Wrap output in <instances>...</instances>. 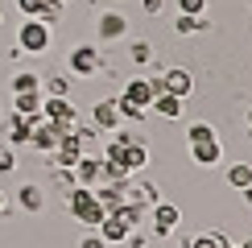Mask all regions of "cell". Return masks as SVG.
Returning a JSON list of instances; mask_svg holds the SVG:
<instances>
[{"mask_svg": "<svg viewBox=\"0 0 252 248\" xmlns=\"http://www.w3.org/2000/svg\"><path fill=\"white\" fill-rule=\"evenodd\" d=\"M66 211L75 215L87 232H91V227H99V219H103V203L95 199L91 186H75V190H66Z\"/></svg>", "mask_w": 252, "mask_h": 248, "instance_id": "cell-1", "label": "cell"}, {"mask_svg": "<svg viewBox=\"0 0 252 248\" xmlns=\"http://www.w3.org/2000/svg\"><path fill=\"white\" fill-rule=\"evenodd\" d=\"M136 227H141V223H136V215L120 203V207H112V211H103V219H99L95 232H99L108 244H124V240H128V236L136 232Z\"/></svg>", "mask_w": 252, "mask_h": 248, "instance_id": "cell-2", "label": "cell"}, {"mask_svg": "<svg viewBox=\"0 0 252 248\" xmlns=\"http://www.w3.org/2000/svg\"><path fill=\"white\" fill-rule=\"evenodd\" d=\"M50 46H54V29L50 25H41L37 17L21 21V29H17V50L21 54H46Z\"/></svg>", "mask_w": 252, "mask_h": 248, "instance_id": "cell-3", "label": "cell"}, {"mask_svg": "<svg viewBox=\"0 0 252 248\" xmlns=\"http://www.w3.org/2000/svg\"><path fill=\"white\" fill-rule=\"evenodd\" d=\"M41 120L58 124V132H75L79 128V112L66 95H41Z\"/></svg>", "mask_w": 252, "mask_h": 248, "instance_id": "cell-4", "label": "cell"}, {"mask_svg": "<svg viewBox=\"0 0 252 248\" xmlns=\"http://www.w3.org/2000/svg\"><path fill=\"white\" fill-rule=\"evenodd\" d=\"M66 70H70L75 79H95L99 70H103L99 46H87V41H83V46H75V50H70V58H66Z\"/></svg>", "mask_w": 252, "mask_h": 248, "instance_id": "cell-5", "label": "cell"}, {"mask_svg": "<svg viewBox=\"0 0 252 248\" xmlns=\"http://www.w3.org/2000/svg\"><path fill=\"white\" fill-rule=\"evenodd\" d=\"M149 232L157 236V240H170V236L178 232V223H182V211H178V207L174 203H161V199H157L153 207H149Z\"/></svg>", "mask_w": 252, "mask_h": 248, "instance_id": "cell-6", "label": "cell"}, {"mask_svg": "<svg viewBox=\"0 0 252 248\" xmlns=\"http://www.w3.org/2000/svg\"><path fill=\"white\" fill-rule=\"evenodd\" d=\"M33 124L37 116H21V112H8L4 116V145H29V137H33Z\"/></svg>", "mask_w": 252, "mask_h": 248, "instance_id": "cell-7", "label": "cell"}, {"mask_svg": "<svg viewBox=\"0 0 252 248\" xmlns=\"http://www.w3.org/2000/svg\"><path fill=\"white\" fill-rule=\"evenodd\" d=\"M83 153H87V149H83V141L75 137V132H62V137H58V145H54V153H50V157H54L50 165H62V170H75V161L83 157Z\"/></svg>", "mask_w": 252, "mask_h": 248, "instance_id": "cell-8", "label": "cell"}, {"mask_svg": "<svg viewBox=\"0 0 252 248\" xmlns=\"http://www.w3.org/2000/svg\"><path fill=\"white\" fill-rule=\"evenodd\" d=\"M161 83H165V91L178 99H190L194 95V75L186 66H170V70H161Z\"/></svg>", "mask_w": 252, "mask_h": 248, "instance_id": "cell-9", "label": "cell"}, {"mask_svg": "<svg viewBox=\"0 0 252 248\" xmlns=\"http://www.w3.org/2000/svg\"><path fill=\"white\" fill-rule=\"evenodd\" d=\"M75 182L79 186H99L103 182V161H99V153H83V157L75 161Z\"/></svg>", "mask_w": 252, "mask_h": 248, "instance_id": "cell-10", "label": "cell"}, {"mask_svg": "<svg viewBox=\"0 0 252 248\" xmlns=\"http://www.w3.org/2000/svg\"><path fill=\"white\" fill-rule=\"evenodd\" d=\"M91 124H95V128L99 132H116L120 128V108H116V95H112V99H99L95 103V108H91Z\"/></svg>", "mask_w": 252, "mask_h": 248, "instance_id": "cell-11", "label": "cell"}, {"mask_svg": "<svg viewBox=\"0 0 252 248\" xmlns=\"http://www.w3.org/2000/svg\"><path fill=\"white\" fill-rule=\"evenodd\" d=\"M95 33H99V41H120L128 33V17H124L120 8H112V13H103L95 21Z\"/></svg>", "mask_w": 252, "mask_h": 248, "instance_id": "cell-12", "label": "cell"}, {"mask_svg": "<svg viewBox=\"0 0 252 248\" xmlns=\"http://www.w3.org/2000/svg\"><path fill=\"white\" fill-rule=\"evenodd\" d=\"M17 207L25 215H41V211H46V190H41V182H25V186H21V190H17Z\"/></svg>", "mask_w": 252, "mask_h": 248, "instance_id": "cell-13", "label": "cell"}, {"mask_svg": "<svg viewBox=\"0 0 252 248\" xmlns=\"http://www.w3.org/2000/svg\"><path fill=\"white\" fill-rule=\"evenodd\" d=\"M190 161H194V165H203V170H207V165H219V161H223V141L211 137V141L190 145Z\"/></svg>", "mask_w": 252, "mask_h": 248, "instance_id": "cell-14", "label": "cell"}, {"mask_svg": "<svg viewBox=\"0 0 252 248\" xmlns=\"http://www.w3.org/2000/svg\"><path fill=\"white\" fill-rule=\"evenodd\" d=\"M58 124H50V120H41L37 116V124H33V137H29V145H33L37 153H54V145H58Z\"/></svg>", "mask_w": 252, "mask_h": 248, "instance_id": "cell-15", "label": "cell"}, {"mask_svg": "<svg viewBox=\"0 0 252 248\" xmlns=\"http://www.w3.org/2000/svg\"><path fill=\"white\" fill-rule=\"evenodd\" d=\"M120 99H128V103H136V108L149 112V108H153V87H149V79H128Z\"/></svg>", "mask_w": 252, "mask_h": 248, "instance_id": "cell-16", "label": "cell"}, {"mask_svg": "<svg viewBox=\"0 0 252 248\" xmlns=\"http://www.w3.org/2000/svg\"><path fill=\"white\" fill-rule=\"evenodd\" d=\"M120 165H124L128 178H132V174H141L145 165H149V145H145V141H141V145H124V161H120Z\"/></svg>", "mask_w": 252, "mask_h": 248, "instance_id": "cell-17", "label": "cell"}, {"mask_svg": "<svg viewBox=\"0 0 252 248\" xmlns=\"http://www.w3.org/2000/svg\"><path fill=\"white\" fill-rule=\"evenodd\" d=\"M124 186H128V178L124 182H99V186H91V190H95V199L103 203V211H112V207L124 203Z\"/></svg>", "mask_w": 252, "mask_h": 248, "instance_id": "cell-18", "label": "cell"}, {"mask_svg": "<svg viewBox=\"0 0 252 248\" xmlns=\"http://www.w3.org/2000/svg\"><path fill=\"white\" fill-rule=\"evenodd\" d=\"M149 112H157L161 120H178V116L186 112V99H178V95H170V91H161V95L153 99V108H149Z\"/></svg>", "mask_w": 252, "mask_h": 248, "instance_id": "cell-19", "label": "cell"}, {"mask_svg": "<svg viewBox=\"0 0 252 248\" xmlns=\"http://www.w3.org/2000/svg\"><path fill=\"white\" fill-rule=\"evenodd\" d=\"M13 112H21V116H41V91H13Z\"/></svg>", "mask_w": 252, "mask_h": 248, "instance_id": "cell-20", "label": "cell"}, {"mask_svg": "<svg viewBox=\"0 0 252 248\" xmlns=\"http://www.w3.org/2000/svg\"><path fill=\"white\" fill-rule=\"evenodd\" d=\"M62 17H66V0H46V4H41V13H37V21L41 25H62Z\"/></svg>", "mask_w": 252, "mask_h": 248, "instance_id": "cell-21", "label": "cell"}, {"mask_svg": "<svg viewBox=\"0 0 252 248\" xmlns=\"http://www.w3.org/2000/svg\"><path fill=\"white\" fill-rule=\"evenodd\" d=\"M198 29H207V17H190V13L174 17V33L178 37H190V33H198Z\"/></svg>", "mask_w": 252, "mask_h": 248, "instance_id": "cell-22", "label": "cell"}, {"mask_svg": "<svg viewBox=\"0 0 252 248\" xmlns=\"http://www.w3.org/2000/svg\"><path fill=\"white\" fill-rule=\"evenodd\" d=\"M128 62H136V66H153V62H157L153 41H132V46H128Z\"/></svg>", "mask_w": 252, "mask_h": 248, "instance_id": "cell-23", "label": "cell"}, {"mask_svg": "<svg viewBox=\"0 0 252 248\" xmlns=\"http://www.w3.org/2000/svg\"><path fill=\"white\" fill-rule=\"evenodd\" d=\"M248 182H252V161H236V165H227V186H232V190H244Z\"/></svg>", "mask_w": 252, "mask_h": 248, "instance_id": "cell-24", "label": "cell"}, {"mask_svg": "<svg viewBox=\"0 0 252 248\" xmlns=\"http://www.w3.org/2000/svg\"><path fill=\"white\" fill-rule=\"evenodd\" d=\"M41 95H70V75H50V79H41Z\"/></svg>", "mask_w": 252, "mask_h": 248, "instance_id": "cell-25", "label": "cell"}, {"mask_svg": "<svg viewBox=\"0 0 252 248\" xmlns=\"http://www.w3.org/2000/svg\"><path fill=\"white\" fill-rule=\"evenodd\" d=\"M211 137H219V132L211 128L207 120H194L190 128H186V145H198V141H211Z\"/></svg>", "mask_w": 252, "mask_h": 248, "instance_id": "cell-26", "label": "cell"}, {"mask_svg": "<svg viewBox=\"0 0 252 248\" xmlns=\"http://www.w3.org/2000/svg\"><path fill=\"white\" fill-rule=\"evenodd\" d=\"M8 87H13V91H41V79L33 75V70H17Z\"/></svg>", "mask_w": 252, "mask_h": 248, "instance_id": "cell-27", "label": "cell"}, {"mask_svg": "<svg viewBox=\"0 0 252 248\" xmlns=\"http://www.w3.org/2000/svg\"><path fill=\"white\" fill-rule=\"evenodd\" d=\"M116 108H120V120H128V124H141L145 120V108H136V103L120 99V95H116Z\"/></svg>", "mask_w": 252, "mask_h": 248, "instance_id": "cell-28", "label": "cell"}, {"mask_svg": "<svg viewBox=\"0 0 252 248\" xmlns=\"http://www.w3.org/2000/svg\"><path fill=\"white\" fill-rule=\"evenodd\" d=\"M178 13H190V17H207V0H174Z\"/></svg>", "mask_w": 252, "mask_h": 248, "instance_id": "cell-29", "label": "cell"}, {"mask_svg": "<svg viewBox=\"0 0 252 248\" xmlns=\"http://www.w3.org/2000/svg\"><path fill=\"white\" fill-rule=\"evenodd\" d=\"M186 248H219V232H203V236H194Z\"/></svg>", "mask_w": 252, "mask_h": 248, "instance_id": "cell-30", "label": "cell"}, {"mask_svg": "<svg viewBox=\"0 0 252 248\" xmlns=\"http://www.w3.org/2000/svg\"><path fill=\"white\" fill-rule=\"evenodd\" d=\"M79 248H112V244L103 240V236L95 232V227H91V232H87V236H83V240H79Z\"/></svg>", "mask_w": 252, "mask_h": 248, "instance_id": "cell-31", "label": "cell"}, {"mask_svg": "<svg viewBox=\"0 0 252 248\" xmlns=\"http://www.w3.org/2000/svg\"><path fill=\"white\" fill-rule=\"evenodd\" d=\"M41 4H46V0H17V13H21V17H37Z\"/></svg>", "mask_w": 252, "mask_h": 248, "instance_id": "cell-32", "label": "cell"}, {"mask_svg": "<svg viewBox=\"0 0 252 248\" xmlns=\"http://www.w3.org/2000/svg\"><path fill=\"white\" fill-rule=\"evenodd\" d=\"M13 145H0V174H8V170H13Z\"/></svg>", "mask_w": 252, "mask_h": 248, "instance_id": "cell-33", "label": "cell"}, {"mask_svg": "<svg viewBox=\"0 0 252 248\" xmlns=\"http://www.w3.org/2000/svg\"><path fill=\"white\" fill-rule=\"evenodd\" d=\"M124 244H128V248H149V232H132Z\"/></svg>", "mask_w": 252, "mask_h": 248, "instance_id": "cell-34", "label": "cell"}, {"mask_svg": "<svg viewBox=\"0 0 252 248\" xmlns=\"http://www.w3.org/2000/svg\"><path fill=\"white\" fill-rule=\"evenodd\" d=\"M141 8H145V17H157L165 8V0H141Z\"/></svg>", "mask_w": 252, "mask_h": 248, "instance_id": "cell-35", "label": "cell"}, {"mask_svg": "<svg viewBox=\"0 0 252 248\" xmlns=\"http://www.w3.org/2000/svg\"><path fill=\"white\" fill-rule=\"evenodd\" d=\"M240 199H244V203H248V207H252V182H248V186H244V190H240Z\"/></svg>", "mask_w": 252, "mask_h": 248, "instance_id": "cell-36", "label": "cell"}, {"mask_svg": "<svg viewBox=\"0 0 252 248\" xmlns=\"http://www.w3.org/2000/svg\"><path fill=\"white\" fill-rule=\"evenodd\" d=\"M8 211V199H4V190H0V215H4Z\"/></svg>", "mask_w": 252, "mask_h": 248, "instance_id": "cell-37", "label": "cell"}, {"mask_svg": "<svg viewBox=\"0 0 252 248\" xmlns=\"http://www.w3.org/2000/svg\"><path fill=\"white\" fill-rule=\"evenodd\" d=\"M248 137H252V108H248Z\"/></svg>", "mask_w": 252, "mask_h": 248, "instance_id": "cell-38", "label": "cell"}, {"mask_svg": "<svg viewBox=\"0 0 252 248\" xmlns=\"http://www.w3.org/2000/svg\"><path fill=\"white\" fill-rule=\"evenodd\" d=\"M236 248H252V236H248V240H244V244H236Z\"/></svg>", "mask_w": 252, "mask_h": 248, "instance_id": "cell-39", "label": "cell"}, {"mask_svg": "<svg viewBox=\"0 0 252 248\" xmlns=\"http://www.w3.org/2000/svg\"><path fill=\"white\" fill-rule=\"evenodd\" d=\"M0 21H4V8H0Z\"/></svg>", "mask_w": 252, "mask_h": 248, "instance_id": "cell-40", "label": "cell"}, {"mask_svg": "<svg viewBox=\"0 0 252 248\" xmlns=\"http://www.w3.org/2000/svg\"><path fill=\"white\" fill-rule=\"evenodd\" d=\"M0 116H4V112H0Z\"/></svg>", "mask_w": 252, "mask_h": 248, "instance_id": "cell-41", "label": "cell"}]
</instances>
